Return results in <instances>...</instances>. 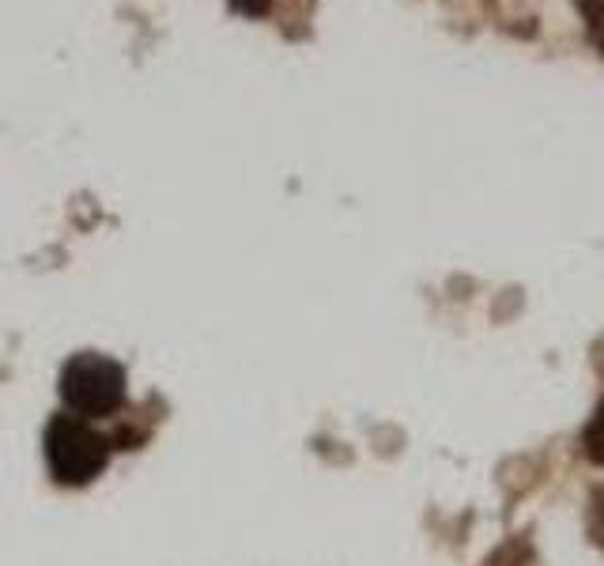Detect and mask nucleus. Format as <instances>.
<instances>
[{
	"mask_svg": "<svg viewBox=\"0 0 604 566\" xmlns=\"http://www.w3.org/2000/svg\"><path fill=\"white\" fill-rule=\"evenodd\" d=\"M42 450H46L49 476L57 484L72 487L91 484L107 468L110 457V442L88 420H80V415H57V420H49Z\"/></svg>",
	"mask_w": 604,
	"mask_h": 566,
	"instance_id": "obj_1",
	"label": "nucleus"
},
{
	"mask_svg": "<svg viewBox=\"0 0 604 566\" xmlns=\"http://www.w3.org/2000/svg\"><path fill=\"white\" fill-rule=\"evenodd\" d=\"M60 400L80 420H99V415L118 412L121 400H125V370L107 355H76L60 370Z\"/></svg>",
	"mask_w": 604,
	"mask_h": 566,
	"instance_id": "obj_2",
	"label": "nucleus"
},
{
	"mask_svg": "<svg viewBox=\"0 0 604 566\" xmlns=\"http://www.w3.org/2000/svg\"><path fill=\"white\" fill-rule=\"evenodd\" d=\"M582 446H585V457H590L593 465H604V400L597 404V412H593V420L585 423Z\"/></svg>",
	"mask_w": 604,
	"mask_h": 566,
	"instance_id": "obj_3",
	"label": "nucleus"
},
{
	"mask_svg": "<svg viewBox=\"0 0 604 566\" xmlns=\"http://www.w3.org/2000/svg\"><path fill=\"white\" fill-rule=\"evenodd\" d=\"M578 8H582V15H585L590 38L597 42L601 54H604V0H578Z\"/></svg>",
	"mask_w": 604,
	"mask_h": 566,
	"instance_id": "obj_4",
	"label": "nucleus"
},
{
	"mask_svg": "<svg viewBox=\"0 0 604 566\" xmlns=\"http://www.w3.org/2000/svg\"><path fill=\"white\" fill-rule=\"evenodd\" d=\"M231 4H235L238 12H246V15H265V12H269V0H231Z\"/></svg>",
	"mask_w": 604,
	"mask_h": 566,
	"instance_id": "obj_5",
	"label": "nucleus"
},
{
	"mask_svg": "<svg viewBox=\"0 0 604 566\" xmlns=\"http://www.w3.org/2000/svg\"><path fill=\"white\" fill-rule=\"evenodd\" d=\"M593 536L604 544V495H597V507H593Z\"/></svg>",
	"mask_w": 604,
	"mask_h": 566,
	"instance_id": "obj_6",
	"label": "nucleus"
}]
</instances>
